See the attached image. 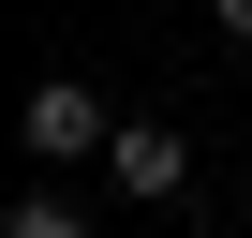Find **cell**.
<instances>
[{
  "mask_svg": "<svg viewBox=\"0 0 252 238\" xmlns=\"http://www.w3.org/2000/svg\"><path fill=\"white\" fill-rule=\"evenodd\" d=\"M208 30H222V45H252V0H208Z\"/></svg>",
  "mask_w": 252,
  "mask_h": 238,
  "instance_id": "4",
  "label": "cell"
},
{
  "mask_svg": "<svg viewBox=\"0 0 252 238\" xmlns=\"http://www.w3.org/2000/svg\"><path fill=\"white\" fill-rule=\"evenodd\" d=\"M104 179L134 194V208H163V194H193V134H178V119H119V149H104Z\"/></svg>",
  "mask_w": 252,
  "mask_h": 238,
  "instance_id": "2",
  "label": "cell"
},
{
  "mask_svg": "<svg viewBox=\"0 0 252 238\" xmlns=\"http://www.w3.org/2000/svg\"><path fill=\"white\" fill-rule=\"evenodd\" d=\"M15 149H30V164H104V149H119V119H104V89L45 75V89L15 104Z\"/></svg>",
  "mask_w": 252,
  "mask_h": 238,
  "instance_id": "1",
  "label": "cell"
},
{
  "mask_svg": "<svg viewBox=\"0 0 252 238\" xmlns=\"http://www.w3.org/2000/svg\"><path fill=\"white\" fill-rule=\"evenodd\" d=\"M0 238H89V208H74V194H15V208H0Z\"/></svg>",
  "mask_w": 252,
  "mask_h": 238,
  "instance_id": "3",
  "label": "cell"
}]
</instances>
